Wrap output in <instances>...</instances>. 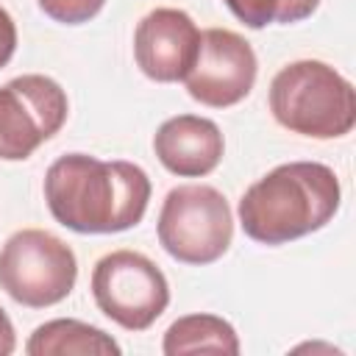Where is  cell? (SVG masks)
Segmentation results:
<instances>
[{"mask_svg": "<svg viewBox=\"0 0 356 356\" xmlns=\"http://www.w3.org/2000/svg\"><path fill=\"white\" fill-rule=\"evenodd\" d=\"M44 200L53 220L75 234H120L142 222L150 178L134 161L67 153L44 172Z\"/></svg>", "mask_w": 356, "mask_h": 356, "instance_id": "obj_1", "label": "cell"}, {"mask_svg": "<svg viewBox=\"0 0 356 356\" xmlns=\"http://www.w3.org/2000/svg\"><path fill=\"white\" fill-rule=\"evenodd\" d=\"M339 200V178L328 164L289 161L245 189L239 222L259 245H286L328 225Z\"/></svg>", "mask_w": 356, "mask_h": 356, "instance_id": "obj_2", "label": "cell"}, {"mask_svg": "<svg viewBox=\"0 0 356 356\" xmlns=\"http://www.w3.org/2000/svg\"><path fill=\"white\" fill-rule=\"evenodd\" d=\"M270 111L278 125L312 139H339L356 125V92L331 64L292 61L270 83Z\"/></svg>", "mask_w": 356, "mask_h": 356, "instance_id": "obj_3", "label": "cell"}, {"mask_svg": "<svg viewBox=\"0 0 356 356\" xmlns=\"http://www.w3.org/2000/svg\"><path fill=\"white\" fill-rule=\"evenodd\" d=\"M159 242L181 264H211L234 239V217L225 195L209 184H181L167 192L159 211Z\"/></svg>", "mask_w": 356, "mask_h": 356, "instance_id": "obj_4", "label": "cell"}, {"mask_svg": "<svg viewBox=\"0 0 356 356\" xmlns=\"http://www.w3.org/2000/svg\"><path fill=\"white\" fill-rule=\"evenodd\" d=\"M78 281L72 248L42 228L11 234L0 250V289L28 309L61 303Z\"/></svg>", "mask_w": 356, "mask_h": 356, "instance_id": "obj_5", "label": "cell"}, {"mask_svg": "<svg viewBox=\"0 0 356 356\" xmlns=\"http://www.w3.org/2000/svg\"><path fill=\"white\" fill-rule=\"evenodd\" d=\"M92 298L125 331H145L170 306V284L147 256L114 250L92 270Z\"/></svg>", "mask_w": 356, "mask_h": 356, "instance_id": "obj_6", "label": "cell"}, {"mask_svg": "<svg viewBox=\"0 0 356 356\" xmlns=\"http://www.w3.org/2000/svg\"><path fill=\"white\" fill-rule=\"evenodd\" d=\"M67 92L47 75H19L0 86V159L25 161L67 122Z\"/></svg>", "mask_w": 356, "mask_h": 356, "instance_id": "obj_7", "label": "cell"}, {"mask_svg": "<svg viewBox=\"0 0 356 356\" xmlns=\"http://www.w3.org/2000/svg\"><path fill=\"white\" fill-rule=\"evenodd\" d=\"M256 53L250 42L228 28L200 33V47L184 83L192 100L209 108H228L245 100L256 83Z\"/></svg>", "mask_w": 356, "mask_h": 356, "instance_id": "obj_8", "label": "cell"}, {"mask_svg": "<svg viewBox=\"0 0 356 356\" xmlns=\"http://www.w3.org/2000/svg\"><path fill=\"white\" fill-rule=\"evenodd\" d=\"M200 47L195 19L181 8H153L134 31L136 67L156 83L184 81Z\"/></svg>", "mask_w": 356, "mask_h": 356, "instance_id": "obj_9", "label": "cell"}, {"mask_svg": "<svg viewBox=\"0 0 356 356\" xmlns=\"http://www.w3.org/2000/svg\"><path fill=\"white\" fill-rule=\"evenodd\" d=\"M156 159L178 178H203L222 161L225 139L214 120L178 114L159 125L153 136Z\"/></svg>", "mask_w": 356, "mask_h": 356, "instance_id": "obj_10", "label": "cell"}, {"mask_svg": "<svg viewBox=\"0 0 356 356\" xmlns=\"http://www.w3.org/2000/svg\"><path fill=\"white\" fill-rule=\"evenodd\" d=\"M25 350L28 356H120L122 353V348L111 334L72 317H58L39 325L31 334Z\"/></svg>", "mask_w": 356, "mask_h": 356, "instance_id": "obj_11", "label": "cell"}, {"mask_svg": "<svg viewBox=\"0 0 356 356\" xmlns=\"http://www.w3.org/2000/svg\"><path fill=\"white\" fill-rule=\"evenodd\" d=\"M161 350L167 356H189V353H239V337L234 325L217 314H186L178 317L167 331Z\"/></svg>", "mask_w": 356, "mask_h": 356, "instance_id": "obj_12", "label": "cell"}, {"mask_svg": "<svg viewBox=\"0 0 356 356\" xmlns=\"http://www.w3.org/2000/svg\"><path fill=\"white\" fill-rule=\"evenodd\" d=\"M39 8L61 25H81L100 14L106 0H36Z\"/></svg>", "mask_w": 356, "mask_h": 356, "instance_id": "obj_13", "label": "cell"}, {"mask_svg": "<svg viewBox=\"0 0 356 356\" xmlns=\"http://www.w3.org/2000/svg\"><path fill=\"white\" fill-rule=\"evenodd\" d=\"M225 6L242 25L253 31H261L264 25L275 22V0H225Z\"/></svg>", "mask_w": 356, "mask_h": 356, "instance_id": "obj_14", "label": "cell"}, {"mask_svg": "<svg viewBox=\"0 0 356 356\" xmlns=\"http://www.w3.org/2000/svg\"><path fill=\"white\" fill-rule=\"evenodd\" d=\"M320 0H275V22L292 25L317 11Z\"/></svg>", "mask_w": 356, "mask_h": 356, "instance_id": "obj_15", "label": "cell"}, {"mask_svg": "<svg viewBox=\"0 0 356 356\" xmlns=\"http://www.w3.org/2000/svg\"><path fill=\"white\" fill-rule=\"evenodd\" d=\"M14 50H17V25H14L11 14L0 6V70L11 61Z\"/></svg>", "mask_w": 356, "mask_h": 356, "instance_id": "obj_16", "label": "cell"}, {"mask_svg": "<svg viewBox=\"0 0 356 356\" xmlns=\"http://www.w3.org/2000/svg\"><path fill=\"white\" fill-rule=\"evenodd\" d=\"M14 345H17V337H14V325L6 314V309L0 306V356H8L14 353Z\"/></svg>", "mask_w": 356, "mask_h": 356, "instance_id": "obj_17", "label": "cell"}]
</instances>
